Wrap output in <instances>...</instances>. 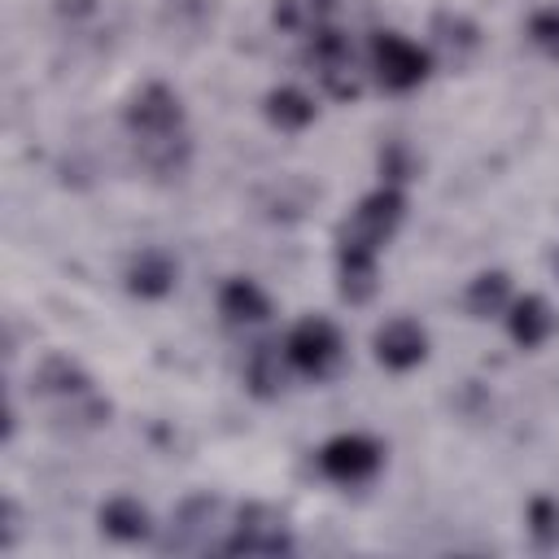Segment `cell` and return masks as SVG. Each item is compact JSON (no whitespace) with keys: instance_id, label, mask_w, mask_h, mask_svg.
<instances>
[{"instance_id":"cell-8","label":"cell","mask_w":559,"mask_h":559,"mask_svg":"<svg viewBox=\"0 0 559 559\" xmlns=\"http://www.w3.org/2000/svg\"><path fill=\"white\" fill-rule=\"evenodd\" d=\"M380 463H384L380 441H371V437H362V432H341V437H332V441L319 450V467H323V476L336 480V485H358V480L376 476Z\"/></svg>"},{"instance_id":"cell-18","label":"cell","mask_w":559,"mask_h":559,"mask_svg":"<svg viewBox=\"0 0 559 559\" xmlns=\"http://www.w3.org/2000/svg\"><path fill=\"white\" fill-rule=\"evenodd\" d=\"M266 118L280 131H301L314 122V100L301 87H275V92H266Z\"/></svg>"},{"instance_id":"cell-15","label":"cell","mask_w":559,"mask_h":559,"mask_svg":"<svg viewBox=\"0 0 559 559\" xmlns=\"http://www.w3.org/2000/svg\"><path fill=\"white\" fill-rule=\"evenodd\" d=\"M332 17H336V0H275V9H271V22L301 39L332 26Z\"/></svg>"},{"instance_id":"cell-1","label":"cell","mask_w":559,"mask_h":559,"mask_svg":"<svg viewBox=\"0 0 559 559\" xmlns=\"http://www.w3.org/2000/svg\"><path fill=\"white\" fill-rule=\"evenodd\" d=\"M127 131H131V144H135L140 166L153 170L157 179H170V175H183L188 170L192 140H188L183 100H179L175 87L144 83L127 100Z\"/></svg>"},{"instance_id":"cell-16","label":"cell","mask_w":559,"mask_h":559,"mask_svg":"<svg viewBox=\"0 0 559 559\" xmlns=\"http://www.w3.org/2000/svg\"><path fill=\"white\" fill-rule=\"evenodd\" d=\"M218 314L231 328H245V323H262L271 314V301L253 280H227L218 293Z\"/></svg>"},{"instance_id":"cell-11","label":"cell","mask_w":559,"mask_h":559,"mask_svg":"<svg viewBox=\"0 0 559 559\" xmlns=\"http://www.w3.org/2000/svg\"><path fill=\"white\" fill-rule=\"evenodd\" d=\"M507 328H511V341H515L520 349H537V345H546V341H550V332L559 328V319H555V310H550V301H546V297L528 293V297L511 301Z\"/></svg>"},{"instance_id":"cell-13","label":"cell","mask_w":559,"mask_h":559,"mask_svg":"<svg viewBox=\"0 0 559 559\" xmlns=\"http://www.w3.org/2000/svg\"><path fill=\"white\" fill-rule=\"evenodd\" d=\"M175 275L179 271H175V258L166 249H140L131 258V266H127V288L135 297H144V301H157V297H166L175 288Z\"/></svg>"},{"instance_id":"cell-3","label":"cell","mask_w":559,"mask_h":559,"mask_svg":"<svg viewBox=\"0 0 559 559\" xmlns=\"http://www.w3.org/2000/svg\"><path fill=\"white\" fill-rule=\"evenodd\" d=\"M402 214H406V197L397 192V183H380L336 227V258H371L376 262L380 245L397 231Z\"/></svg>"},{"instance_id":"cell-9","label":"cell","mask_w":559,"mask_h":559,"mask_svg":"<svg viewBox=\"0 0 559 559\" xmlns=\"http://www.w3.org/2000/svg\"><path fill=\"white\" fill-rule=\"evenodd\" d=\"M218 515H223L218 498H210V493L188 498L175 511V520H170V528L162 537V550H218V542H214V520Z\"/></svg>"},{"instance_id":"cell-2","label":"cell","mask_w":559,"mask_h":559,"mask_svg":"<svg viewBox=\"0 0 559 559\" xmlns=\"http://www.w3.org/2000/svg\"><path fill=\"white\" fill-rule=\"evenodd\" d=\"M31 393L70 432H87L109 419V402L92 389V376L70 354H44L39 367L31 371Z\"/></svg>"},{"instance_id":"cell-10","label":"cell","mask_w":559,"mask_h":559,"mask_svg":"<svg viewBox=\"0 0 559 559\" xmlns=\"http://www.w3.org/2000/svg\"><path fill=\"white\" fill-rule=\"evenodd\" d=\"M376 358L389 371H411V367H419L428 358V332L415 319H389L376 332Z\"/></svg>"},{"instance_id":"cell-17","label":"cell","mask_w":559,"mask_h":559,"mask_svg":"<svg viewBox=\"0 0 559 559\" xmlns=\"http://www.w3.org/2000/svg\"><path fill=\"white\" fill-rule=\"evenodd\" d=\"M100 528H105L114 542H144V537L153 533V520H148L144 502L118 493V498H109V502L100 507Z\"/></svg>"},{"instance_id":"cell-19","label":"cell","mask_w":559,"mask_h":559,"mask_svg":"<svg viewBox=\"0 0 559 559\" xmlns=\"http://www.w3.org/2000/svg\"><path fill=\"white\" fill-rule=\"evenodd\" d=\"M511 306V280L502 271H485L467 284V310L476 319H489V314H502Z\"/></svg>"},{"instance_id":"cell-21","label":"cell","mask_w":559,"mask_h":559,"mask_svg":"<svg viewBox=\"0 0 559 559\" xmlns=\"http://www.w3.org/2000/svg\"><path fill=\"white\" fill-rule=\"evenodd\" d=\"M528 524H533L537 546H555V542H559V502H550V498H533V507H528Z\"/></svg>"},{"instance_id":"cell-22","label":"cell","mask_w":559,"mask_h":559,"mask_svg":"<svg viewBox=\"0 0 559 559\" xmlns=\"http://www.w3.org/2000/svg\"><path fill=\"white\" fill-rule=\"evenodd\" d=\"M528 39H533L546 57L559 61V9H537V13L528 17Z\"/></svg>"},{"instance_id":"cell-5","label":"cell","mask_w":559,"mask_h":559,"mask_svg":"<svg viewBox=\"0 0 559 559\" xmlns=\"http://www.w3.org/2000/svg\"><path fill=\"white\" fill-rule=\"evenodd\" d=\"M306 61L319 74V83H323L328 96L354 100L362 92V79H358V66H354V48H349V35L345 31L323 26L319 35H310L306 39Z\"/></svg>"},{"instance_id":"cell-6","label":"cell","mask_w":559,"mask_h":559,"mask_svg":"<svg viewBox=\"0 0 559 559\" xmlns=\"http://www.w3.org/2000/svg\"><path fill=\"white\" fill-rule=\"evenodd\" d=\"M428 66H432L428 52L419 44H411L406 35H397V31L371 35V70H376L380 87L411 92V87H419L428 79Z\"/></svg>"},{"instance_id":"cell-23","label":"cell","mask_w":559,"mask_h":559,"mask_svg":"<svg viewBox=\"0 0 559 559\" xmlns=\"http://www.w3.org/2000/svg\"><path fill=\"white\" fill-rule=\"evenodd\" d=\"M52 9H57V17H66V22H83V17L96 13V0H52Z\"/></svg>"},{"instance_id":"cell-4","label":"cell","mask_w":559,"mask_h":559,"mask_svg":"<svg viewBox=\"0 0 559 559\" xmlns=\"http://www.w3.org/2000/svg\"><path fill=\"white\" fill-rule=\"evenodd\" d=\"M227 528L231 533L218 542L223 555H288L293 550V528L284 511L266 502H245Z\"/></svg>"},{"instance_id":"cell-12","label":"cell","mask_w":559,"mask_h":559,"mask_svg":"<svg viewBox=\"0 0 559 559\" xmlns=\"http://www.w3.org/2000/svg\"><path fill=\"white\" fill-rule=\"evenodd\" d=\"M288 354H284V345H275V341H262V345H253L249 349V362H245V384H249V393L253 397H280L284 393V384H288Z\"/></svg>"},{"instance_id":"cell-20","label":"cell","mask_w":559,"mask_h":559,"mask_svg":"<svg viewBox=\"0 0 559 559\" xmlns=\"http://www.w3.org/2000/svg\"><path fill=\"white\" fill-rule=\"evenodd\" d=\"M336 275H341V297L349 306L371 301V293H376V262L371 258H336Z\"/></svg>"},{"instance_id":"cell-7","label":"cell","mask_w":559,"mask_h":559,"mask_svg":"<svg viewBox=\"0 0 559 559\" xmlns=\"http://www.w3.org/2000/svg\"><path fill=\"white\" fill-rule=\"evenodd\" d=\"M341 332H336V323H328V319H301L288 336H284V354H288V362H293V371H301V376H310V380H323V376H332V367L341 362Z\"/></svg>"},{"instance_id":"cell-14","label":"cell","mask_w":559,"mask_h":559,"mask_svg":"<svg viewBox=\"0 0 559 559\" xmlns=\"http://www.w3.org/2000/svg\"><path fill=\"white\" fill-rule=\"evenodd\" d=\"M428 35H432V48H437L450 66H467V61L476 57V48H480V31H476V22L463 17V13H437L432 26H428Z\"/></svg>"}]
</instances>
